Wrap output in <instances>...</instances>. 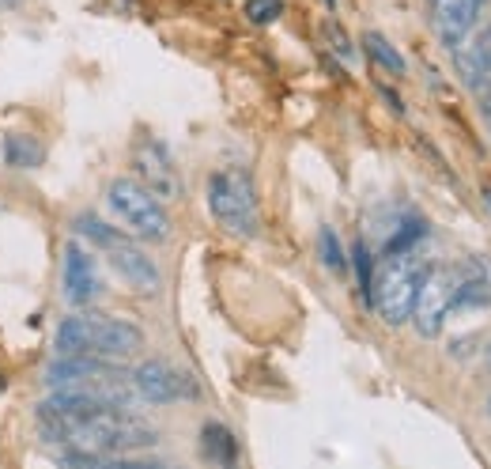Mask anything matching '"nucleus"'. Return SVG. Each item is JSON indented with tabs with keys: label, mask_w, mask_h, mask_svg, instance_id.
Here are the masks:
<instances>
[{
	"label": "nucleus",
	"mask_w": 491,
	"mask_h": 469,
	"mask_svg": "<svg viewBox=\"0 0 491 469\" xmlns=\"http://www.w3.org/2000/svg\"><path fill=\"white\" fill-rule=\"evenodd\" d=\"M35 428L42 443L91 451L102 458V465L125 458L128 451L155 447V428L137 421L128 405L91 401L80 394H65V390H54V398H46L35 409Z\"/></svg>",
	"instance_id": "1"
},
{
	"label": "nucleus",
	"mask_w": 491,
	"mask_h": 469,
	"mask_svg": "<svg viewBox=\"0 0 491 469\" xmlns=\"http://www.w3.org/2000/svg\"><path fill=\"white\" fill-rule=\"evenodd\" d=\"M144 349V329L110 318V315H72L57 329L61 356H98V360H125Z\"/></svg>",
	"instance_id": "2"
},
{
	"label": "nucleus",
	"mask_w": 491,
	"mask_h": 469,
	"mask_svg": "<svg viewBox=\"0 0 491 469\" xmlns=\"http://www.w3.org/2000/svg\"><path fill=\"white\" fill-rule=\"evenodd\" d=\"M46 382L54 390H65V394H80L107 405H133L137 398L133 375H125L110 360L98 356H61L57 363H49Z\"/></svg>",
	"instance_id": "3"
},
{
	"label": "nucleus",
	"mask_w": 491,
	"mask_h": 469,
	"mask_svg": "<svg viewBox=\"0 0 491 469\" xmlns=\"http://www.w3.org/2000/svg\"><path fill=\"white\" fill-rule=\"evenodd\" d=\"M424 262L416 257V246L408 250H385L378 273L371 276V307L385 326H401L412 315L420 280H424Z\"/></svg>",
	"instance_id": "4"
},
{
	"label": "nucleus",
	"mask_w": 491,
	"mask_h": 469,
	"mask_svg": "<svg viewBox=\"0 0 491 469\" xmlns=\"http://www.w3.org/2000/svg\"><path fill=\"white\" fill-rule=\"evenodd\" d=\"M209 208L223 231L253 239L261 231V216H257V190L253 178L242 167H223L209 178Z\"/></svg>",
	"instance_id": "5"
},
{
	"label": "nucleus",
	"mask_w": 491,
	"mask_h": 469,
	"mask_svg": "<svg viewBox=\"0 0 491 469\" xmlns=\"http://www.w3.org/2000/svg\"><path fill=\"white\" fill-rule=\"evenodd\" d=\"M76 231L87 234L95 246L107 250L110 266L118 269V276H121L133 292H144V296L159 292V269H155V262H151V257H148L133 239H125L121 231L107 227V224L95 220V216H80V220H76Z\"/></svg>",
	"instance_id": "6"
},
{
	"label": "nucleus",
	"mask_w": 491,
	"mask_h": 469,
	"mask_svg": "<svg viewBox=\"0 0 491 469\" xmlns=\"http://www.w3.org/2000/svg\"><path fill=\"white\" fill-rule=\"evenodd\" d=\"M107 201L110 208L125 220V227L137 234V239H148V243H163L170 234V216L167 208L159 204L144 182L137 178H114L110 190H107Z\"/></svg>",
	"instance_id": "7"
},
{
	"label": "nucleus",
	"mask_w": 491,
	"mask_h": 469,
	"mask_svg": "<svg viewBox=\"0 0 491 469\" xmlns=\"http://www.w3.org/2000/svg\"><path fill=\"white\" fill-rule=\"evenodd\" d=\"M454 299H457V269L450 266H427L424 269V280H420V292H416V303H412V326H416L420 337H438L454 310Z\"/></svg>",
	"instance_id": "8"
},
{
	"label": "nucleus",
	"mask_w": 491,
	"mask_h": 469,
	"mask_svg": "<svg viewBox=\"0 0 491 469\" xmlns=\"http://www.w3.org/2000/svg\"><path fill=\"white\" fill-rule=\"evenodd\" d=\"M128 375H133V390L151 405H174V401H197L200 398L197 379L182 368H174V363H167V360H148Z\"/></svg>",
	"instance_id": "9"
},
{
	"label": "nucleus",
	"mask_w": 491,
	"mask_h": 469,
	"mask_svg": "<svg viewBox=\"0 0 491 469\" xmlns=\"http://www.w3.org/2000/svg\"><path fill=\"white\" fill-rule=\"evenodd\" d=\"M454 54H457V68L465 76V84L473 88L480 110H484V118L491 125V19H487V27L480 31L476 42H469V46L461 42Z\"/></svg>",
	"instance_id": "10"
},
{
	"label": "nucleus",
	"mask_w": 491,
	"mask_h": 469,
	"mask_svg": "<svg viewBox=\"0 0 491 469\" xmlns=\"http://www.w3.org/2000/svg\"><path fill=\"white\" fill-rule=\"evenodd\" d=\"M484 5L487 0H431V27H435L438 42L457 49L465 38L473 35Z\"/></svg>",
	"instance_id": "11"
},
{
	"label": "nucleus",
	"mask_w": 491,
	"mask_h": 469,
	"mask_svg": "<svg viewBox=\"0 0 491 469\" xmlns=\"http://www.w3.org/2000/svg\"><path fill=\"white\" fill-rule=\"evenodd\" d=\"M102 292V276L95 257L80 246V243H68L65 246V296L72 307H87L95 303Z\"/></svg>",
	"instance_id": "12"
},
{
	"label": "nucleus",
	"mask_w": 491,
	"mask_h": 469,
	"mask_svg": "<svg viewBox=\"0 0 491 469\" xmlns=\"http://www.w3.org/2000/svg\"><path fill=\"white\" fill-rule=\"evenodd\" d=\"M137 174L144 178V186L155 193V197H178L182 193V182L174 174V163L163 144L155 141H144L137 148Z\"/></svg>",
	"instance_id": "13"
},
{
	"label": "nucleus",
	"mask_w": 491,
	"mask_h": 469,
	"mask_svg": "<svg viewBox=\"0 0 491 469\" xmlns=\"http://www.w3.org/2000/svg\"><path fill=\"white\" fill-rule=\"evenodd\" d=\"M200 451H204V458L216 462V465H235L239 462V443H235V435H230L223 424H204Z\"/></svg>",
	"instance_id": "14"
},
{
	"label": "nucleus",
	"mask_w": 491,
	"mask_h": 469,
	"mask_svg": "<svg viewBox=\"0 0 491 469\" xmlns=\"http://www.w3.org/2000/svg\"><path fill=\"white\" fill-rule=\"evenodd\" d=\"M42 144L35 141V137H27V133H8L5 137V163L8 167H19V171H31V167H38L42 163Z\"/></svg>",
	"instance_id": "15"
},
{
	"label": "nucleus",
	"mask_w": 491,
	"mask_h": 469,
	"mask_svg": "<svg viewBox=\"0 0 491 469\" xmlns=\"http://www.w3.org/2000/svg\"><path fill=\"white\" fill-rule=\"evenodd\" d=\"M363 49H367V57L378 65V68H385L390 76H404V57L397 54V49L385 42L378 31H371V35H363Z\"/></svg>",
	"instance_id": "16"
},
{
	"label": "nucleus",
	"mask_w": 491,
	"mask_h": 469,
	"mask_svg": "<svg viewBox=\"0 0 491 469\" xmlns=\"http://www.w3.org/2000/svg\"><path fill=\"white\" fill-rule=\"evenodd\" d=\"M318 250H322V262L332 269V273H344V250H341V243H337V231L332 227H322L318 231Z\"/></svg>",
	"instance_id": "17"
},
{
	"label": "nucleus",
	"mask_w": 491,
	"mask_h": 469,
	"mask_svg": "<svg viewBox=\"0 0 491 469\" xmlns=\"http://www.w3.org/2000/svg\"><path fill=\"white\" fill-rule=\"evenodd\" d=\"M246 16H250L253 23H272L276 16H283V0H250Z\"/></svg>",
	"instance_id": "18"
},
{
	"label": "nucleus",
	"mask_w": 491,
	"mask_h": 469,
	"mask_svg": "<svg viewBox=\"0 0 491 469\" xmlns=\"http://www.w3.org/2000/svg\"><path fill=\"white\" fill-rule=\"evenodd\" d=\"M487 371H491V349H487Z\"/></svg>",
	"instance_id": "19"
},
{
	"label": "nucleus",
	"mask_w": 491,
	"mask_h": 469,
	"mask_svg": "<svg viewBox=\"0 0 491 469\" xmlns=\"http://www.w3.org/2000/svg\"><path fill=\"white\" fill-rule=\"evenodd\" d=\"M487 416H491V401H487Z\"/></svg>",
	"instance_id": "20"
}]
</instances>
